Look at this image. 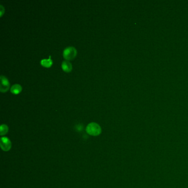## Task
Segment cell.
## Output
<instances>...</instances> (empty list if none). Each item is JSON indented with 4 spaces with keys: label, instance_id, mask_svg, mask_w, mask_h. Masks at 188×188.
Masks as SVG:
<instances>
[{
    "label": "cell",
    "instance_id": "obj_8",
    "mask_svg": "<svg viewBox=\"0 0 188 188\" xmlns=\"http://www.w3.org/2000/svg\"><path fill=\"white\" fill-rule=\"evenodd\" d=\"M9 131V127L5 124H3L1 126L0 128V134L1 136L5 135V134L7 133Z\"/></svg>",
    "mask_w": 188,
    "mask_h": 188
},
{
    "label": "cell",
    "instance_id": "obj_2",
    "mask_svg": "<svg viewBox=\"0 0 188 188\" xmlns=\"http://www.w3.org/2000/svg\"><path fill=\"white\" fill-rule=\"evenodd\" d=\"M77 55L76 49L72 46L66 48L63 52V56L66 60H72L75 58Z\"/></svg>",
    "mask_w": 188,
    "mask_h": 188
},
{
    "label": "cell",
    "instance_id": "obj_3",
    "mask_svg": "<svg viewBox=\"0 0 188 188\" xmlns=\"http://www.w3.org/2000/svg\"><path fill=\"white\" fill-rule=\"evenodd\" d=\"M10 87L9 82L8 79L4 76H1V84H0V91L2 93L7 92Z\"/></svg>",
    "mask_w": 188,
    "mask_h": 188
},
{
    "label": "cell",
    "instance_id": "obj_7",
    "mask_svg": "<svg viewBox=\"0 0 188 188\" xmlns=\"http://www.w3.org/2000/svg\"><path fill=\"white\" fill-rule=\"evenodd\" d=\"M40 63L43 67H46V68H49L52 66L53 62L51 59V56H50L49 59H43V60H41Z\"/></svg>",
    "mask_w": 188,
    "mask_h": 188
},
{
    "label": "cell",
    "instance_id": "obj_6",
    "mask_svg": "<svg viewBox=\"0 0 188 188\" xmlns=\"http://www.w3.org/2000/svg\"><path fill=\"white\" fill-rule=\"evenodd\" d=\"M22 90V86L18 84H14L13 86H12L11 88V92L14 94H18L21 92Z\"/></svg>",
    "mask_w": 188,
    "mask_h": 188
},
{
    "label": "cell",
    "instance_id": "obj_4",
    "mask_svg": "<svg viewBox=\"0 0 188 188\" xmlns=\"http://www.w3.org/2000/svg\"><path fill=\"white\" fill-rule=\"evenodd\" d=\"M11 142L9 138L3 137L1 138V147L4 151H8L11 148Z\"/></svg>",
    "mask_w": 188,
    "mask_h": 188
},
{
    "label": "cell",
    "instance_id": "obj_5",
    "mask_svg": "<svg viewBox=\"0 0 188 188\" xmlns=\"http://www.w3.org/2000/svg\"><path fill=\"white\" fill-rule=\"evenodd\" d=\"M62 69L63 71L65 72H70L72 71V66L71 62H70L68 61H64L62 62V65H61Z\"/></svg>",
    "mask_w": 188,
    "mask_h": 188
},
{
    "label": "cell",
    "instance_id": "obj_9",
    "mask_svg": "<svg viewBox=\"0 0 188 188\" xmlns=\"http://www.w3.org/2000/svg\"><path fill=\"white\" fill-rule=\"evenodd\" d=\"M1 16H2V14L4 13L3 10L4 11V8H3V6H1Z\"/></svg>",
    "mask_w": 188,
    "mask_h": 188
},
{
    "label": "cell",
    "instance_id": "obj_1",
    "mask_svg": "<svg viewBox=\"0 0 188 188\" xmlns=\"http://www.w3.org/2000/svg\"><path fill=\"white\" fill-rule=\"evenodd\" d=\"M86 132L89 135L96 136L101 134V128L98 124L96 123H91L86 127Z\"/></svg>",
    "mask_w": 188,
    "mask_h": 188
}]
</instances>
